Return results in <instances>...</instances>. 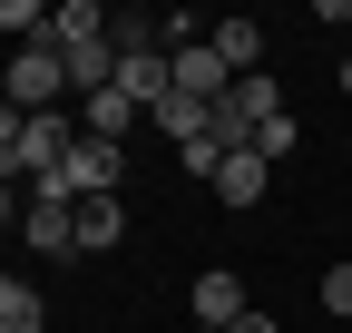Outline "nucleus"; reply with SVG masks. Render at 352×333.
<instances>
[{
	"mask_svg": "<svg viewBox=\"0 0 352 333\" xmlns=\"http://www.w3.org/2000/svg\"><path fill=\"white\" fill-rule=\"evenodd\" d=\"M88 128H78V108H50V118H0V177L10 186H39V177H59L69 166V147H78Z\"/></svg>",
	"mask_w": 352,
	"mask_h": 333,
	"instance_id": "1",
	"label": "nucleus"
},
{
	"mask_svg": "<svg viewBox=\"0 0 352 333\" xmlns=\"http://www.w3.org/2000/svg\"><path fill=\"white\" fill-rule=\"evenodd\" d=\"M78 89H69V59L59 50H10V108L20 118H50V108H69Z\"/></svg>",
	"mask_w": 352,
	"mask_h": 333,
	"instance_id": "2",
	"label": "nucleus"
},
{
	"mask_svg": "<svg viewBox=\"0 0 352 333\" xmlns=\"http://www.w3.org/2000/svg\"><path fill=\"white\" fill-rule=\"evenodd\" d=\"M245 314H254V304H245V275H235V265H206V275H196V323H206V333H235Z\"/></svg>",
	"mask_w": 352,
	"mask_h": 333,
	"instance_id": "3",
	"label": "nucleus"
},
{
	"mask_svg": "<svg viewBox=\"0 0 352 333\" xmlns=\"http://www.w3.org/2000/svg\"><path fill=\"white\" fill-rule=\"evenodd\" d=\"M118 89H127V98L157 118V108L176 98V69H166V50H118Z\"/></svg>",
	"mask_w": 352,
	"mask_h": 333,
	"instance_id": "4",
	"label": "nucleus"
},
{
	"mask_svg": "<svg viewBox=\"0 0 352 333\" xmlns=\"http://www.w3.org/2000/svg\"><path fill=\"white\" fill-rule=\"evenodd\" d=\"M138 118H147V108L127 98V89H98V98H78V128H88V138H118V147H127V128H138Z\"/></svg>",
	"mask_w": 352,
	"mask_h": 333,
	"instance_id": "5",
	"label": "nucleus"
},
{
	"mask_svg": "<svg viewBox=\"0 0 352 333\" xmlns=\"http://www.w3.org/2000/svg\"><path fill=\"white\" fill-rule=\"evenodd\" d=\"M108 245H127V206L118 196H88L78 206V255H108Z\"/></svg>",
	"mask_w": 352,
	"mask_h": 333,
	"instance_id": "6",
	"label": "nucleus"
},
{
	"mask_svg": "<svg viewBox=\"0 0 352 333\" xmlns=\"http://www.w3.org/2000/svg\"><path fill=\"white\" fill-rule=\"evenodd\" d=\"M215 59H226L235 78H264V30L254 20H215Z\"/></svg>",
	"mask_w": 352,
	"mask_h": 333,
	"instance_id": "7",
	"label": "nucleus"
},
{
	"mask_svg": "<svg viewBox=\"0 0 352 333\" xmlns=\"http://www.w3.org/2000/svg\"><path fill=\"white\" fill-rule=\"evenodd\" d=\"M0 333H50V304H39V294H30L20 275L0 284Z\"/></svg>",
	"mask_w": 352,
	"mask_h": 333,
	"instance_id": "8",
	"label": "nucleus"
},
{
	"mask_svg": "<svg viewBox=\"0 0 352 333\" xmlns=\"http://www.w3.org/2000/svg\"><path fill=\"white\" fill-rule=\"evenodd\" d=\"M264 177H274V166H264V157L245 147V157H226V177H215V196H226V206H254V196H264Z\"/></svg>",
	"mask_w": 352,
	"mask_h": 333,
	"instance_id": "9",
	"label": "nucleus"
},
{
	"mask_svg": "<svg viewBox=\"0 0 352 333\" xmlns=\"http://www.w3.org/2000/svg\"><path fill=\"white\" fill-rule=\"evenodd\" d=\"M226 157H235V147H226V138H215V128H206V138H186V147H176V166H186V177H206V186H215V177H226Z\"/></svg>",
	"mask_w": 352,
	"mask_h": 333,
	"instance_id": "10",
	"label": "nucleus"
},
{
	"mask_svg": "<svg viewBox=\"0 0 352 333\" xmlns=\"http://www.w3.org/2000/svg\"><path fill=\"white\" fill-rule=\"evenodd\" d=\"M294 147H303V128H294V108H284V118H264V128H254V157H264V166H284Z\"/></svg>",
	"mask_w": 352,
	"mask_h": 333,
	"instance_id": "11",
	"label": "nucleus"
},
{
	"mask_svg": "<svg viewBox=\"0 0 352 333\" xmlns=\"http://www.w3.org/2000/svg\"><path fill=\"white\" fill-rule=\"evenodd\" d=\"M323 314H333V323H352V265H333V275H323Z\"/></svg>",
	"mask_w": 352,
	"mask_h": 333,
	"instance_id": "12",
	"label": "nucleus"
},
{
	"mask_svg": "<svg viewBox=\"0 0 352 333\" xmlns=\"http://www.w3.org/2000/svg\"><path fill=\"white\" fill-rule=\"evenodd\" d=\"M235 333H284V323H274V314H245V323H235Z\"/></svg>",
	"mask_w": 352,
	"mask_h": 333,
	"instance_id": "13",
	"label": "nucleus"
},
{
	"mask_svg": "<svg viewBox=\"0 0 352 333\" xmlns=\"http://www.w3.org/2000/svg\"><path fill=\"white\" fill-rule=\"evenodd\" d=\"M342 98H352V59H342Z\"/></svg>",
	"mask_w": 352,
	"mask_h": 333,
	"instance_id": "14",
	"label": "nucleus"
},
{
	"mask_svg": "<svg viewBox=\"0 0 352 333\" xmlns=\"http://www.w3.org/2000/svg\"><path fill=\"white\" fill-rule=\"evenodd\" d=\"M196 333H206V323H196Z\"/></svg>",
	"mask_w": 352,
	"mask_h": 333,
	"instance_id": "15",
	"label": "nucleus"
}]
</instances>
